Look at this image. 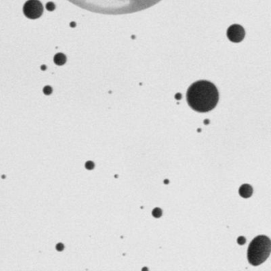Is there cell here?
<instances>
[{
  "label": "cell",
  "instance_id": "obj_1",
  "mask_svg": "<svg viewBox=\"0 0 271 271\" xmlns=\"http://www.w3.org/2000/svg\"><path fill=\"white\" fill-rule=\"evenodd\" d=\"M186 96L190 107L203 113L215 108L219 100L216 87L207 80H200L193 83L188 89Z\"/></svg>",
  "mask_w": 271,
  "mask_h": 271
},
{
  "label": "cell",
  "instance_id": "obj_2",
  "mask_svg": "<svg viewBox=\"0 0 271 271\" xmlns=\"http://www.w3.org/2000/svg\"><path fill=\"white\" fill-rule=\"evenodd\" d=\"M271 241L265 235L255 237L250 243L247 250V258L252 265H259L269 256Z\"/></svg>",
  "mask_w": 271,
  "mask_h": 271
},
{
  "label": "cell",
  "instance_id": "obj_3",
  "mask_svg": "<svg viewBox=\"0 0 271 271\" xmlns=\"http://www.w3.org/2000/svg\"><path fill=\"white\" fill-rule=\"evenodd\" d=\"M23 12L28 18L36 19L41 16L43 6L38 0H28L23 7Z\"/></svg>",
  "mask_w": 271,
  "mask_h": 271
},
{
  "label": "cell",
  "instance_id": "obj_4",
  "mask_svg": "<svg viewBox=\"0 0 271 271\" xmlns=\"http://www.w3.org/2000/svg\"><path fill=\"white\" fill-rule=\"evenodd\" d=\"M245 35L244 29L242 26L239 25L231 26L228 30V37L233 42L241 41Z\"/></svg>",
  "mask_w": 271,
  "mask_h": 271
},
{
  "label": "cell",
  "instance_id": "obj_5",
  "mask_svg": "<svg viewBox=\"0 0 271 271\" xmlns=\"http://www.w3.org/2000/svg\"><path fill=\"white\" fill-rule=\"evenodd\" d=\"M239 193L243 198H249L253 194V188L248 184L242 185L239 189Z\"/></svg>",
  "mask_w": 271,
  "mask_h": 271
},
{
  "label": "cell",
  "instance_id": "obj_6",
  "mask_svg": "<svg viewBox=\"0 0 271 271\" xmlns=\"http://www.w3.org/2000/svg\"><path fill=\"white\" fill-rule=\"evenodd\" d=\"M67 61V57L66 56L62 53H57L54 57H53V61L57 65H64L66 63Z\"/></svg>",
  "mask_w": 271,
  "mask_h": 271
},
{
  "label": "cell",
  "instance_id": "obj_7",
  "mask_svg": "<svg viewBox=\"0 0 271 271\" xmlns=\"http://www.w3.org/2000/svg\"><path fill=\"white\" fill-rule=\"evenodd\" d=\"M68 1L76 6H79L80 7H83V8H86L87 9V4H88V2H89V0H68Z\"/></svg>",
  "mask_w": 271,
  "mask_h": 271
},
{
  "label": "cell",
  "instance_id": "obj_8",
  "mask_svg": "<svg viewBox=\"0 0 271 271\" xmlns=\"http://www.w3.org/2000/svg\"><path fill=\"white\" fill-rule=\"evenodd\" d=\"M152 215H153L154 217H155V218H159V217H161V215H162V211H161V208H154V209L153 210Z\"/></svg>",
  "mask_w": 271,
  "mask_h": 271
},
{
  "label": "cell",
  "instance_id": "obj_9",
  "mask_svg": "<svg viewBox=\"0 0 271 271\" xmlns=\"http://www.w3.org/2000/svg\"><path fill=\"white\" fill-rule=\"evenodd\" d=\"M43 92L46 95L49 96V95H50L53 92V88L50 86H46V87H44V89H43Z\"/></svg>",
  "mask_w": 271,
  "mask_h": 271
},
{
  "label": "cell",
  "instance_id": "obj_10",
  "mask_svg": "<svg viewBox=\"0 0 271 271\" xmlns=\"http://www.w3.org/2000/svg\"><path fill=\"white\" fill-rule=\"evenodd\" d=\"M94 167H95V164L92 161H87L85 164V168L88 170H91V169H94Z\"/></svg>",
  "mask_w": 271,
  "mask_h": 271
},
{
  "label": "cell",
  "instance_id": "obj_11",
  "mask_svg": "<svg viewBox=\"0 0 271 271\" xmlns=\"http://www.w3.org/2000/svg\"><path fill=\"white\" fill-rule=\"evenodd\" d=\"M46 9H47L48 11H53V10L55 9V5H54V3H52V2L48 3L46 4Z\"/></svg>",
  "mask_w": 271,
  "mask_h": 271
},
{
  "label": "cell",
  "instance_id": "obj_12",
  "mask_svg": "<svg viewBox=\"0 0 271 271\" xmlns=\"http://www.w3.org/2000/svg\"><path fill=\"white\" fill-rule=\"evenodd\" d=\"M237 242H238V243H239V245H243V244L246 243V239H245L243 236H240V237L238 238Z\"/></svg>",
  "mask_w": 271,
  "mask_h": 271
},
{
  "label": "cell",
  "instance_id": "obj_13",
  "mask_svg": "<svg viewBox=\"0 0 271 271\" xmlns=\"http://www.w3.org/2000/svg\"><path fill=\"white\" fill-rule=\"evenodd\" d=\"M56 248H57V250L58 251H61V250H64L65 247H64V245H63L62 243H58V244L57 245Z\"/></svg>",
  "mask_w": 271,
  "mask_h": 271
},
{
  "label": "cell",
  "instance_id": "obj_14",
  "mask_svg": "<svg viewBox=\"0 0 271 271\" xmlns=\"http://www.w3.org/2000/svg\"><path fill=\"white\" fill-rule=\"evenodd\" d=\"M41 69H42V70L46 69V65H42V66H41Z\"/></svg>",
  "mask_w": 271,
  "mask_h": 271
}]
</instances>
